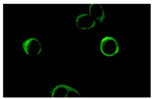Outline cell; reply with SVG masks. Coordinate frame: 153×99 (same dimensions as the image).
<instances>
[{"label": "cell", "instance_id": "cell-2", "mask_svg": "<svg viewBox=\"0 0 153 99\" xmlns=\"http://www.w3.org/2000/svg\"><path fill=\"white\" fill-rule=\"evenodd\" d=\"M80 94L77 90L65 85H59L51 91L52 98H74L79 97Z\"/></svg>", "mask_w": 153, "mask_h": 99}, {"label": "cell", "instance_id": "cell-4", "mask_svg": "<svg viewBox=\"0 0 153 99\" xmlns=\"http://www.w3.org/2000/svg\"><path fill=\"white\" fill-rule=\"evenodd\" d=\"M76 23L78 28L82 30H88L96 26V20L93 19L89 14H82L76 18Z\"/></svg>", "mask_w": 153, "mask_h": 99}, {"label": "cell", "instance_id": "cell-1", "mask_svg": "<svg viewBox=\"0 0 153 99\" xmlns=\"http://www.w3.org/2000/svg\"><path fill=\"white\" fill-rule=\"evenodd\" d=\"M119 44L113 37L106 36L102 39L100 43V51L105 56H114L119 52Z\"/></svg>", "mask_w": 153, "mask_h": 99}, {"label": "cell", "instance_id": "cell-3", "mask_svg": "<svg viewBox=\"0 0 153 99\" xmlns=\"http://www.w3.org/2000/svg\"><path fill=\"white\" fill-rule=\"evenodd\" d=\"M22 49L28 55H38L42 52V45L36 38H30L22 43Z\"/></svg>", "mask_w": 153, "mask_h": 99}, {"label": "cell", "instance_id": "cell-5", "mask_svg": "<svg viewBox=\"0 0 153 99\" xmlns=\"http://www.w3.org/2000/svg\"><path fill=\"white\" fill-rule=\"evenodd\" d=\"M89 16L93 19L99 20V22H102L105 18L104 9L99 4L89 5Z\"/></svg>", "mask_w": 153, "mask_h": 99}]
</instances>
